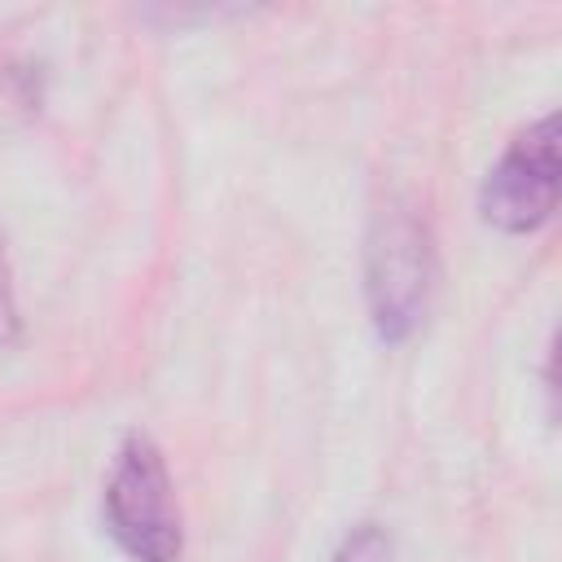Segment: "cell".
<instances>
[{
    "instance_id": "obj_3",
    "label": "cell",
    "mask_w": 562,
    "mask_h": 562,
    "mask_svg": "<svg viewBox=\"0 0 562 562\" xmlns=\"http://www.w3.org/2000/svg\"><path fill=\"white\" fill-rule=\"evenodd\" d=\"M558 206V114L536 119L509 140V149L487 167L479 189L483 224L501 233H536Z\"/></svg>"
},
{
    "instance_id": "obj_2",
    "label": "cell",
    "mask_w": 562,
    "mask_h": 562,
    "mask_svg": "<svg viewBox=\"0 0 562 562\" xmlns=\"http://www.w3.org/2000/svg\"><path fill=\"white\" fill-rule=\"evenodd\" d=\"M101 522L132 562H180L184 527L171 474L149 435H127L101 492Z\"/></svg>"
},
{
    "instance_id": "obj_4",
    "label": "cell",
    "mask_w": 562,
    "mask_h": 562,
    "mask_svg": "<svg viewBox=\"0 0 562 562\" xmlns=\"http://www.w3.org/2000/svg\"><path fill=\"white\" fill-rule=\"evenodd\" d=\"M391 558H395L391 531L382 522H360V527H351L338 540V549H334L329 562H391Z\"/></svg>"
},
{
    "instance_id": "obj_5",
    "label": "cell",
    "mask_w": 562,
    "mask_h": 562,
    "mask_svg": "<svg viewBox=\"0 0 562 562\" xmlns=\"http://www.w3.org/2000/svg\"><path fill=\"white\" fill-rule=\"evenodd\" d=\"M18 342V303H13V277H9V259L0 250V351H9Z\"/></svg>"
},
{
    "instance_id": "obj_1",
    "label": "cell",
    "mask_w": 562,
    "mask_h": 562,
    "mask_svg": "<svg viewBox=\"0 0 562 562\" xmlns=\"http://www.w3.org/2000/svg\"><path fill=\"white\" fill-rule=\"evenodd\" d=\"M435 277L439 268L426 220L400 198L382 202L369 215V233H364V303L373 334L386 347H400L422 329L430 312Z\"/></svg>"
}]
</instances>
